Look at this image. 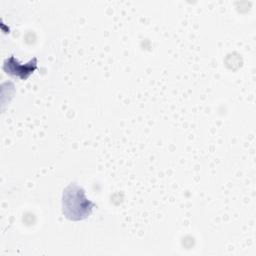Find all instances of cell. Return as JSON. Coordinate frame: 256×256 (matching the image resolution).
<instances>
[{"label": "cell", "mask_w": 256, "mask_h": 256, "mask_svg": "<svg viewBox=\"0 0 256 256\" xmlns=\"http://www.w3.org/2000/svg\"><path fill=\"white\" fill-rule=\"evenodd\" d=\"M95 206L85 196V190L76 183H71L63 190L62 213L68 220L81 221L88 218Z\"/></svg>", "instance_id": "cell-1"}, {"label": "cell", "mask_w": 256, "mask_h": 256, "mask_svg": "<svg viewBox=\"0 0 256 256\" xmlns=\"http://www.w3.org/2000/svg\"><path fill=\"white\" fill-rule=\"evenodd\" d=\"M37 69V58L34 57L26 64H21L13 55L7 58L3 64V70L12 76L26 80Z\"/></svg>", "instance_id": "cell-2"}]
</instances>
